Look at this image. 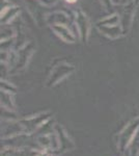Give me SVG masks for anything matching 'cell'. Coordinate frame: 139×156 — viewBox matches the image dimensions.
<instances>
[{"instance_id": "1", "label": "cell", "mask_w": 139, "mask_h": 156, "mask_svg": "<svg viewBox=\"0 0 139 156\" xmlns=\"http://www.w3.org/2000/svg\"><path fill=\"white\" fill-rule=\"evenodd\" d=\"M68 1H70V2H74L75 0H68Z\"/></svg>"}]
</instances>
